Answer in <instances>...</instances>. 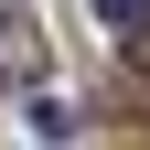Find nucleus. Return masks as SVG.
<instances>
[{
  "instance_id": "obj_1",
  "label": "nucleus",
  "mask_w": 150,
  "mask_h": 150,
  "mask_svg": "<svg viewBox=\"0 0 150 150\" xmlns=\"http://www.w3.org/2000/svg\"><path fill=\"white\" fill-rule=\"evenodd\" d=\"M32 64H43L32 22H22V11H0V86H11V75H32Z\"/></svg>"
},
{
  "instance_id": "obj_3",
  "label": "nucleus",
  "mask_w": 150,
  "mask_h": 150,
  "mask_svg": "<svg viewBox=\"0 0 150 150\" xmlns=\"http://www.w3.org/2000/svg\"><path fill=\"white\" fill-rule=\"evenodd\" d=\"M129 54H139V64H150V32H129Z\"/></svg>"
},
{
  "instance_id": "obj_2",
  "label": "nucleus",
  "mask_w": 150,
  "mask_h": 150,
  "mask_svg": "<svg viewBox=\"0 0 150 150\" xmlns=\"http://www.w3.org/2000/svg\"><path fill=\"white\" fill-rule=\"evenodd\" d=\"M97 11H107V32H118V43H129V32H150V0H97Z\"/></svg>"
}]
</instances>
